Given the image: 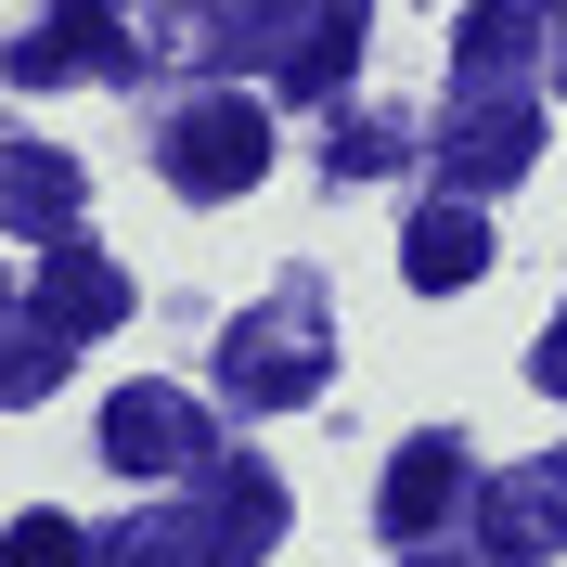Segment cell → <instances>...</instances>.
I'll list each match as a JSON object with an SVG mask.
<instances>
[{
  "mask_svg": "<svg viewBox=\"0 0 567 567\" xmlns=\"http://www.w3.org/2000/svg\"><path fill=\"white\" fill-rule=\"evenodd\" d=\"M0 567H91V542H78L65 516H13V542H0Z\"/></svg>",
  "mask_w": 567,
  "mask_h": 567,
  "instance_id": "9a60e30c",
  "label": "cell"
},
{
  "mask_svg": "<svg viewBox=\"0 0 567 567\" xmlns=\"http://www.w3.org/2000/svg\"><path fill=\"white\" fill-rule=\"evenodd\" d=\"M336 168H361V181H374V168H400V130H374V116H361V130L336 142Z\"/></svg>",
  "mask_w": 567,
  "mask_h": 567,
  "instance_id": "2e32d148",
  "label": "cell"
},
{
  "mask_svg": "<svg viewBox=\"0 0 567 567\" xmlns=\"http://www.w3.org/2000/svg\"><path fill=\"white\" fill-rule=\"evenodd\" d=\"M452 503H464V452H452V439H413V452L388 464V491H374V516H388L400 542H425L439 516H452Z\"/></svg>",
  "mask_w": 567,
  "mask_h": 567,
  "instance_id": "4fadbf2b",
  "label": "cell"
},
{
  "mask_svg": "<svg viewBox=\"0 0 567 567\" xmlns=\"http://www.w3.org/2000/svg\"><path fill=\"white\" fill-rule=\"evenodd\" d=\"M477 542H491V567L567 555V452H529L503 477H477Z\"/></svg>",
  "mask_w": 567,
  "mask_h": 567,
  "instance_id": "277c9868",
  "label": "cell"
},
{
  "mask_svg": "<svg viewBox=\"0 0 567 567\" xmlns=\"http://www.w3.org/2000/svg\"><path fill=\"white\" fill-rule=\"evenodd\" d=\"M529 155H542V116L516 104V91H464V116H452V194H516Z\"/></svg>",
  "mask_w": 567,
  "mask_h": 567,
  "instance_id": "8992f818",
  "label": "cell"
},
{
  "mask_svg": "<svg viewBox=\"0 0 567 567\" xmlns=\"http://www.w3.org/2000/svg\"><path fill=\"white\" fill-rule=\"evenodd\" d=\"M65 322L52 310H0V413H27V400H52V374H65Z\"/></svg>",
  "mask_w": 567,
  "mask_h": 567,
  "instance_id": "5bb4252c",
  "label": "cell"
},
{
  "mask_svg": "<svg viewBox=\"0 0 567 567\" xmlns=\"http://www.w3.org/2000/svg\"><path fill=\"white\" fill-rule=\"evenodd\" d=\"M529 52H555V13L542 0H464V27H452V78L464 91H503Z\"/></svg>",
  "mask_w": 567,
  "mask_h": 567,
  "instance_id": "52a82bcc",
  "label": "cell"
},
{
  "mask_svg": "<svg viewBox=\"0 0 567 567\" xmlns=\"http://www.w3.org/2000/svg\"><path fill=\"white\" fill-rule=\"evenodd\" d=\"M271 168V116L246 104V91H207V104L168 130V181L194 194V207H219V194H246V181Z\"/></svg>",
  "mask_w": 567,
  "mask_h": 567,
  "instance_id": "7a4b0ae2",
  "label": "cell"
},
{
  "mask_svg": "<svg viewBox=\"0 0 567 567\" xmlns=\"http://www.w3.org/2000/svg\"><path fill=\"white\" fill-rule=\"evenodd\" d=\"M0 219L39 233V246H65V233H78V155H52V142H0Z\"/></svg>",
  "mask_w": 567,
  "mask_h": 567,
  "instance_id": "ba28073f",
  "label": "cell"
},
{
  "mask_svg": "<svg viewBox=\"0 0 567 567\" xmlns=\"http://www.w3.org/2000/svg\"><path fill=\"white\" fill-rule=\"evenodd\" d=\"M39 310L65 322V336H116V322H130V271H116L104 246H52V271H39Z\"/></svg>",
  "mask_w": 567,
  "mask_h": 567,
  "instance_id": "30bf717a",
  "label": "cell"
},
{
  "mask_svg": "<svg viewBox=\"0 0 567 567\" xmlns=\"http://www.w3.org/2000/svg\"><path fill=\"white\" fill-rule=\"evenodd\" d=\"M142 52H130V27H116L104 0H65V13H39L27 39H13V78L27 91H65V78H130Z\"/></svg>",
  "mask_w": 567,
  "mask_h": 567,
  "instance_id": "5b68a950",
  "label": "cell"
},
{
  "mask_svg": "<svg viewBox=\"0 0 567 567\" xmlns=\"http://www.w3.org/2000/svg\"><path fill=\"white\" fill-rule=\"evenodd\" d=\"M349 65H361V0H310V13H297V39L271 52V78L297 91V104H336V91H349Z\"/></svg>",
  "mask_w": 567,
  "mask_h": 567,
  "instance_id": "9c48e42d",
  "label": "cell"
},
{
  "mask_svg": "<svg viewBox=\"0 0 567 567\" xmlns=\"http://www.w3.org/2000/svg\"><path fill=\"white\" fill-rule=\"evenodd\" d=\"M219 388L246 400V413L310 400V388H322V310H310V297H271V310H246L233 336H219Z\"/></svg>",
  "mask_w": 567,
  "mask_h": 567,
  "instance_id": "6da1fadb",
  "label": "cell"
},
{
  "mask_svg": "<svg viewBox=\"0 0 567 567\" xmlns=\"http://www.w3.org/2000/svg\"><path fill=\"white\" fill-rule=\"evenodd\" d=\"M194 516H207L219 555H258V542L284 529V491L258 477V464H194Z\"/></svg>",
  "mask_w": 567,
  "mask_h": 567,
  "instance_id": "8fae6325",
  "label": "cell"
},
{
  "mask_svg": "<svg viewBox=\"0 0 567 567\" xmlns=\"http://www.w3.org/2000/svg\"><path fill=\"white\" fill-rule=\"evenodd\" d=\"M400 258H413V284H425V297H464V284L491 271V219H477V194H452V207H425Z\"/></svg>",
  "mask_w": 567,
  "mask_h": 567,
  "instance_id": "7c38bea8",
  "label": "cell"
},
{
  "mask_svg": "<svg viewBox=\"0 0 567 567\" xmlns=\"http://www.w3.org/2000/svg\"><path fill=\"white\" fill-rule=\"evenodd\" d=\"M555 91H567V27H555Z\"/></svg>",
  "mask_w": 567,
  "mask_h": 567,
  "instance_id": "e0dca14e",
  "label": "cell"
},
{
  "mask_svg": "<svg viewBox=\"0 0 567 567\" xmlns=\"http://www.w3.org/2000/svg\"><path fill=\"white\" fill-rule=\"evenodd\" d=\"M104 464L116 477H194V464H219V439L194 413V388H116L104 400Z\"/></svg>",
  "mask_w": 567,
  "mask_h": 567,
  "instance_id": "3957f363",
  "label": "cell"
}]
</instances>
